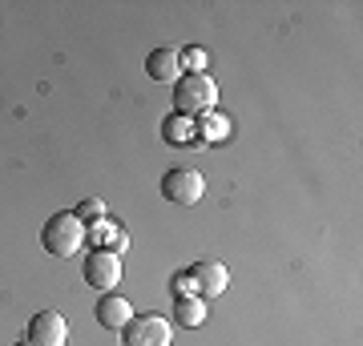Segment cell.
<instances>
[{
	"instance_id": "4",
	"label": "cell",
	"mask_w": 363,
	"mask_h": 346,
	"mask_svg": "<svg viewBox=\"0 0 363 346\" xmlns=\"http://www.w3.org/2000/svg\"><path fill=\"white\" fill-rule=\"evenodd\" d=\"M121 334H125V346H169V338H174L162 314H133Z\"/></svg>"
},
{
	"instance_id": "6",
	"label": "cell",
	"mask_w": 363,
	"mask_h": 346,
	"mask_svg": "<svg viewBox=\"0 0 363 346\" xmlns=\"http://www.w3.org/2000/svg\"><path fill=\"white\" fill-rule=\"evenodd\" d=\"M65 338H69V322L61 310L33 314V322H28V342L33 346H65Z\"/></svg>"
},
{
	"instance_id": "8",
	"label": "cell",
	"mask_w": 363,
	"mask_h": 346,
	"mask_svg": "<svg viewBox=\"0 0 363 346\" xmlns=\"http://www.w3.org/2000/svg\"><path fill=\"white\" fill-rule=\"evenodd\" d=\"M145 73L154 81H162V85H178L182 77V61H178V49H154L150 57H145Z\"/></svg>"
},
{
	"instance_id": "11",
	"label": "cell",
	"mask_w": 363,
	"mask_h": 346,
	"mask_svg": "<svg viewBox=\"0 0 363 346\" xmlns=\"http://www.w3.org/2000/svg\"><path fill=\"white\" fill-rule=\"evenodd\" d=\"M73 214L81 218V226H85V221H89V226H101V221H105V202H101V197H85Z\"/></svg>"
},
{
	"instance_id": "13",
	"label": "cell",
	"mask_w": 363,
	"mask_h": 346,
	"mask_svg": "<svg viewBox=\"0 0 363 346\" xmlns=\"http://www.w3.org/2000/svg\"><path fill=\"white\" fill-rule=\"evenodd\" d=\"M174 294H178V298H194L198 294V282H194V274H190V270L174 274Z\"/></svg>"
},
{
	"instance_id": "14",
	"label": "cell",
	"mask_w": 363,
	"mask_h": 346,
	"mask_svg": "<svg viewBox=\"0 0 363 346\" xmlns=\"http://www.w3.org/2000/svg\"><path fill=\"white\" fill-rule=\"evenodd\" d=\"M222 129H226V125H222V117H214V113H206V137H218Z\"/></svg>"
},
{
	"instance_id": "12",
	"label": "cell",
	"mask_w": 363,
	"mask_h": 346,
	"mask_svg": "<svg viewBox=\"0 0 363 346\" xmlns=\"http://www.w3.org/2000/svg\"><path fill=\"white\" fill-rule=\"evenodd\" d=\"M178 61H182V69L186 73H206V49H198V45H190V49H182L178 52Z\"/></svg>"
},
{
	"instance_id": "15",
	"label": "cell",
	"mask_w": 363,
	"mask_h": 346,
	"mask_svg": "<svg viewBox=\"0 0 363 346\" xmlns=\"http://www.w3.org/2000/svg\"><path fill=\"white\" fill-rule=\"evenodd\" d=\"M16 346H33V342H28V338H21V342H16Z\"/></svg>"
},
{
	"instance_id": "2",
	"label": "cell",
	"mask_w": 363,
	"mask_h": 346,
	"mask_svg": "<svg viewBox=\"0 0 363 346\" xmlns=\"http://www.w3.org/2000/svg\"><path fill=\"white\" fill-rule=\"evenodd\" d=\"M40 246L49 250L52 258H73L85 246V226H81V218L73 214V209H61V214H52L49 221H45V230H40Z\"/></svg>"
},
{
	"instance_id": "7",
	"label": "cell",
	"mask_w": 363,
	"mask_h": 346,
	"mask_svg": "<svg viewBox=\"0 0 363 346\" xmlns=\"http://www.w3.org/2000/svg\"><path fill=\"white\" fill-rule=\"evenodd\" d=\"M93 314H97V322L105 330H125V322L133 318V306H130V298H121V294H101Z\"/></svg>"
},
{
	"instance_id": "10",
	"label": "cell",
	"mask_w": 363,
	"mask_h": 346,
	"mask_svg": "<svg viewBox=\"0 0 363 346\" xmlns=\"http://www.w3.org/2000/svg\"><path fill=\"white\" fill-rule=\"evenodd\" d=\"M174 318H178L182 326H202V322H206V302H202V298H178V302H174Z\"/></svg>"
},
{
	"instance_id": "9",
	"label": "cell",
	"mask_w": 363,
	"mask_h": 346,
	"mask_svg": "<svg viewBox=\"0 0 363 346\" xmlns=\"http://www.w3.org/2000/svg\"><path fill=\"white\" fill-rule=\"evenodd\" d=\"M194 282H198V294L202 298H214V294H222L226 290V282H230V270L222 266V262H198L194 270Z\"/></svg>"
},
{
	"instance_id": "5",
	"label": "cell",
	"mask_w": 363,
	"mask_h": 346,
	"mask_svg": "<svg viewBox=\"0 0 363 346\" xmlns=\"http://www.w3.org/2000/svg\"><path fill=\"white\" fill-rule=\"evenodd\" d=\"M81 274H85V282H89L93 290H105V294H109V290L121 282V258H117L113 250H93V254L85 258Z\"/></svg>"
},
{
	"instance_id": "1",
	"label": "cell",
	"mask_w": 363,
	"mask_h": 346,
	"mask_svg": "<svg viewBox=\"0 0 363 346\" xmlns=\"http://www.w3.org/2000/svg\"><path fill=\"white\" fill-rule=\"evenodd\" d=\"M218 101V89L210 73H182L174 85V113L178 117H206Z\"/></svg>"
},
{
	"instance_id": "3",
	"label": "cell",
	"mask_w": 363,
	"mask_h": 346,
	"mask_svg": "<svg viewBox=\"0 0 363 346\" xmlns=\"http://www.w3.org/2000/svg\"><path fill=\"white\" fill-rule=\"evenodd\" d=\"M206 193V181L198 169H166L162 173V197L174 205H194Z\"/></svg>"
}]
</instances>
